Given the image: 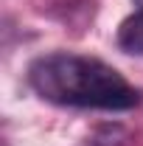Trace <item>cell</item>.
I'll list each match as a JSON object with an SVG mask.
<instances>
[{
  "label": "cell",
  "instance_id": "cell-3",
  "mask_svg": "<svg viewBox=\"0 0 143 146\" xmlns=\"http://www.w3.org/2000/svg\"><path fill=\"white\" fill-rule=\"evenodd\" d=\"M135 6H138V9H140V11H143V0H135Z\"/></svg>",
  "mask_w": 143,
  "mask_h": 146
},
{
  "label": "cell",
  "instance_id": "cell-2",
  "mask_svg": "<svg viewBox=\"0 0 143 146\" xmlns=\"http://www.w3.org/2000/svg\"><path fill=\"white\" fill-rule=\"evenodd\" d=\"M118 48L124 54L143 56V11L140 9L121 23V28H118Z\"/></svg>",
  "mask_w": 143,
  "mask_h": 146
},
{
  "label": "cell",
  "instance_id": "cell-1",
  "mask_svg": "<svg viewBox=\"0 0 143 146\" xmlns=\"http://www.w3.org/2000/svg\"><path fill=\"white\" fill-rule=\"evenodd\" d=\"M28 84L39 98L79 110H132L140 90L112 65L79 54H48L31 62Z\"/></svg>",
  "mask_w": 143,
  "mask_h": 146
}]
</instances>
